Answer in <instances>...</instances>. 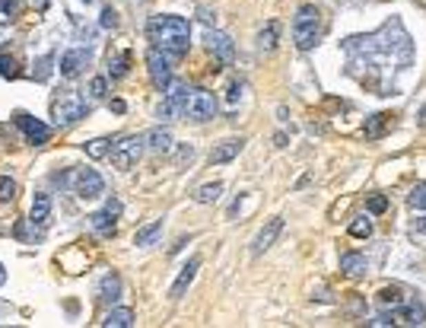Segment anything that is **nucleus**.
Listing matches in <instances>:
<instances>
[{
    "label": "nucleus",
    "instance_id": "1a4fd4ad",
    "mask_svg": "<svg viewBox=\"0 0 426 328\" xmlns=\"http://www.w3.org/2000/svg\"><path fill=\"white\" fill-rule=\"evenodd\" d=\"M280 230H283V217H271V220L264 223L261 230H258V236H254V242H252V255H264L267 249L277 242V236H280Z\"/></svg>",
    "mask_w": 426,
    "mask_h": 328
},
{
    "label": "nucleus",
    "instance_id": "2eb2a0df",
    "mask_svg": "<svg viewBox=\"0 0 426 328\" xmlns=\"http://www.w3.org/2000/svg\"><path fill=\"white\" fill-rule=\"evenodd\" d=\"M197 268H201V258H188V264L179 271V278H175L172 284V300H179V296H185V290L191 287V280H194Z\"/></svg>",
    "mask_w": 426,
    "mask_h": 328
},
{
    "label": "nucleus",
    "instance_id": "f3484780",
    "mask_svg": "<svg viewBox=\"0 0 426 328\" xmlns=\"http://www.w3.org/2000/svg\"><path fill=\"white\" fill-rule=\"evenodd\" d=\"M341 271H344L347 278H363V274L369 271L366 255H360V252H344V255H341Z\"/></svg>",
    "mask_w": 426,
    "mask_h": 328
},
{
    "label": "nucleus",
    "instance_id": "7ed1b4c3",
    "mask_svg": "<svg viewBox=\"0 0 426 328\" xmlns=\"http://www.w3.org/2000/svg\"><path fill=\"white\" fill-rule=\"evenodd\" d=\"M51 115L58 122V128H67V124H77L80 118L90 115V102L80 93H61L54 102H51Z\"/></svg>",
    "mask_w": 426,
    "mask_h": 328
},
{
    "label": "nucleus",
    "instance_id": "4468645a",
    "mask_svg": "<svg viewBox=\"0 0 426 328\" xmlns=\"http://www.w3.org/2000/svg\"><path fill=\"white\" fill-rule=\"evenodd\" d=\"M392 319L404 322V325H423V322H426V306H423V303L398 306V309L392 312Z\"/></svg>",
    "mask_w": 426,
    "mask_h": 328
},
{
    "label": "nucleus",
    "instance_id": "c756f323",
    "mask_svg": "<svg viewBox=\"0 0 426 328\" xmlns=\"http://www.w3.org/2000/svg\"><path fill=\"white\" fill-rule=\"evenodd\" d=\"M385 124H388V115H372L369 118V124H366V137H378Z\"/></svg>",
    "mask_w": 426,
    "mask_h": 328
},
{
    "label": "nucleus",
    "instance_id": "dca6fc26",
    "mask_svg": "<svg viewBox=\"0 0 426 328\" xmlns=\"http://www.w3.org/2000/svg\"><path fill=\"white\" fill-rule=\"evenodd\" d=\"M143 144H147L150 153H169L172 150V134L165 128H153V131L143 134Z\"/></svg>",
    "mask_w": 426,
    "mask_h": 328
},
{
    "label": "nucleus",
    "instance_id": "ea45409f",
    "mask_svg": "<svg viewBox=\"0 0 426 328\" xmlns=\"http://www.w3.org/2000/svg\"><path fill=\"white\" fill-rule=\"evenodd\" d=\"M201 19H204V23H213V19H216V13H210V10H201Z\"/></svg>",
    "mask_w": 426,
    "mask_h": 328
},
{
    "label": "nucleus",
    "instance_id": "39448f33",
    "mask_svg": "<svg viewBox=\"0 0 426 328\" xmlns=\"http://www.w3.org/2000/svg\"><path fill=\"white\" fill-rule=\"evenodd\" d=\"M143 150H147L143 137L128 134V137H121L115 147H112V153H108V156H112V166H115V169H124V173H128V169H134V166H137V160L143 156Z\"/></svg>",
    "mask_w": 426,
    "mask_h": 328
},
{
    "label": "nucleus",
    "instance_id": "a211bd4d",
    "mask_svg": "<svg viewBox=\"0 0 426 328\" xmlns=\"http://www.w3.org/2000/svg\"><path fill=\"white\" fill-rule=\"evenodd\" d=\"M118 296H121V278H118L115 271H108L105 278L99 280V300L102 303H115Z\"/></svg>",
    "mask_w": 426,
    "mask_h": 328
},
{
    "label": "nucleus",
    "instance_id": "b1692460",
    "mask_svg": "<svg viewBox=\"0 0 426 328\" xmlns=\"http://www.w3.org/2000/svg\"><path fill=\"white\" fill-rule=\"evenodd\" d=\"M350 236H356V239H369V236H372V220H369V213H360V217H353Z\"/></svg>",
    "mask_w": 426,
    "mask_h": 328
},
{
    "label": "nucleus",
    "instance_id": "37998d69",
    "mask_svg": "<svg viewBox=\"0 0 426 328\" xmlns=\"http://www.w3.org/2000/svg\"><path fill=\"white\" fill-rule=\"evenodd\" d=\"M417 230H420V233H426V220H420V223H417Z\"/></svg>",
    "mask_w": 426,
    "mask_h": 328
},
{
    "label": "nucleus",
    "instance_id": "0eeeda50",
    "mask_svg": "<svg viewBox=\"0 0 426 328\" xmlns=\"http://www.w3.org/2000/svg\"><path fill=\"white\" fill-rule=\"evenodd\" d=\"M17 122H19V128H23V134H26V140H29V144H35V147L48 144L51 128L41 122V118H32V115H26V112H19Z\"/></svg>",
    "mask_w": 426,
    "mask_h": 328
},
{
    "label": "nucleus",
    "instance_id": "c85d7f7f",
    "mask_svg": "<svg viewBox=\"0 0 426 328\" xmlns=\"http://www.w3.org/2000/svg\"><path fill=\"white\" fill-rule=\"evenodd\" d=\"M378 303L382 306H401V290L398 287H385V290H378Z\"/></svg>",
    "mask_w": 426,
    "mask_h": 328
},
{
    "label": "nucleus",
    "instance_id": "6ab92c4d",
    "mask_svg": "<svg viewBox=\"0 0 426 328\" xmlns=\"http://www.w3.org/2000/svg\"><path fill=\"white\" fill-rule=\"evenodd\" d=\"M102 325H105V328H131L134 325V309L118 306V309H112L105 319H102Z\"/></svg>",
    "mask_w": 426,
    "mask_h": 328
},
{
    "label": "nucleus",
    "instance_id": "412c9836",
    "mask_svg": "<svg viewBox=\"0 0 426 328\" xmlns=\"http://www.w3.org/2000/svg\"><path fill=\"white\" fill-rule=\"evenodd\" d=\"M159 233H163V220H150L143 230H137V236H134V246H140V249H143V246H153Z\"/></svg>",
    "mask_w": 426,
    "mask_h": 328
},
{
    "label": "nucleus",
    "instance_id": "bb28decb",
    "mask_svg": "<svg viewBox=\"0 0 426 328\" xmlns=\"http://www.w3.org/2000/svg\"><path fill=\"white\" fill-rule=\"evenodd\" d=\"M407 204L414 207V211H426V182H417V185L410 189Z\"/></svg>",
    "mask_w": 426,
    "mask_h": 328
},
{
    "label": "nucleus",
    "instance_id": "7c9ffc66",
    "mask_svg": "<svg viewBox=\"0 0 426 328\" xmlns=\"http://www.w3.org/2000/svg\"><path fill=\"white\" fill-rule=\"evenodd\" d=\"M13 195H17V182L10 179V175H3L0 179V201H13Z\"/></svg>",
    "mask_w": 426,
    "mask_h": 328
},
{
    "label": "nucleus",
    "instance_id": "f8f14e48",
    "mask_svg": "<svg viewBox=\"0 0 426 328\" xmlns=\"http://www.w3.org/2000/svg\"><path fill=\"white\" fill-rule=\"evenodd\" d=\"M242 147H245V137H230V140H223V144H216V147L210 150V163H213V166L230 163V160H236V156L242 153Z\"/></svg>",
    "mask_w": 426,
    "mask_h": 328
},
{
    "label": "nucleus",
    "instance_id": "9b49d317",
    "mask_svg": "<svg viewBox=\"0 0 426 328\" xmlns=\"http://www.w3.org/2000/svg\"><path fill=\"white\" fill-rule=\"evenodd\" d=\"M207 48H210V55H216L223 64H230L232 55H236V45H232V39L226 32H216V29H210V32H207Z\"/></svg>",
    "mask_w": 426,
    "mask_h": 328
},
{
    "label": "nucleus",
    "instance_id": "72a5a7b5",
    "mask_svg": "<svg viewBox=\"0 0 426 328\" xmlns=\"http://www.w3.org/2000/svg\"><path fill=\"white\" fill-rule=\"evenodd\" d=\"M99 23H102V29H115V26H118V13L112 7H105V10H102V19H99Z\"/></svg>",
    "mask_w": 426,
    "mask_h": 328
},
{
    "label": "nucleus",
    "instance_id": "a19ab883",
    "mask_svg": "<svg viewBox=\"0 0 426 328\" xmlns=\"http://www.w3.org/2000/svg\"><path fill=\"white\" fill-rule=\"evenodd\" d=\"M417 122H420V124H423V128H426V106H423V108H420V115H417Z\"/></svg>",
    "mask_w": 426,
    "mask_h": 328
},
{
    "label": "nucleus",
    "instance_id": "423d86ee",
    "mask_svg": "<svg viewBox=\"0 0 426 328\" xmlns=\"http://www.w3.org/2000/svg\"><path fill=\"white\" fill-rule=\"evenodd\" d=\"M147 70H150V80L159 93L169 90V83H172V67H169V58H165L159 48H150L147 51Z\"/></svg>",
    "mask_w": 426,
    "mask_h": 328
},
{
    "label": "nucleus",
    "instance_id": "e433bc0d",
    "mask_svg": "<svg viewBox=\"0 0 426 328\" xmlns=\"http://www.w3.org/2000/svg\"><path fill=\"white\" fill-rule=\"evenodd\" d=\"M179 160H181V163H191V160H194V147H181L179 150Z\"/></svg>",
    "mask_w": 426,
    "mask_h": 328
},
{
    "label": "nucleus",
    "instance_id": "4c0bfd02",
    "mask_svg": "<svg viewBox=\"0 0 426 328\" xmlns=\"http://www.w3.org/2000/svg\"><path fill=\"white\" fill-rule=\"evenodd\" d=\"M239 96H242V83H232L230 86V102H236Z\"/></svg>",
    "mask_w": 426,
    "mask_h": 328
},
{
    "label": "nucleus",
    "instance_id": "5701e85b",
    "mask_svg": "<svg viewBox=\"0 0 426 328\" xmlns=\"http://www.w3.org/2000/svg\"><path fill=\"white\" fill-rule=\"evenodd\" d=\"M90 226L96 233H102V236H108V233H115V217H112V213L102 207L99 213H92V217H90Z\"/></svg>",
    "mask_w": 426,
    "mask_h": 328
},
{
    "label": "nucleus",
    "instance_id": "58836bf2",
    "mask_svg": "<svg viewBox=\"0 0 426 328\" xmlns=\"http://www.w3.org/2000/svg\"><path fill=\"white\" fill-rule=\"evenodd\" d=\"M124 108H128V106H124V102H121V99H112V112H118V115H121V112H124Z\"/></svg>",
    "mask_w": 426,
    "mask_h": 328
},
{
    "label": "nucleus",
    "instance_id": "cd10ccee",
    "mask_svg": "<svg viewBox=\"0 0 426 328\" xmlns=\"http://www.w3.org/2000/svg\"><path fill=\"white\" fill-rule=\"evenodd\" d=\"M108 96V80L105 77H92L90 80V99L96 102V99H105Z\"/></svg>",
    "mask_w": 426,
    "mask_h": 328
},
{
    "label": "nucleus",
    "instance_id": "79ce46f5",
    "mask_svg": "<svg viewBox=\"0 0 426 328\" xmlns=\"http://www.w3.org/2000/svg\"><path fill=\"white\" fill-rule=\"evenodd\" d=\"M3 280H7V268H3V262H0V287H3Z\"/></svg>",
    "mask_w": 426,
    "mask_h": 328
},
{
    "label": "nucleus",
    "instance_id": "f257e3e1",
    "mask_svg": "<svg viewBox=\"0 0 426 328\" xmlns=\"http://www.w3.org/2000/svg\"><path fill=\"white\" fill-rule=\"evenodd\" d=\"M147 35H150V41H153V48H159L169 61H179L188 55L191 26L185 17H172V13L153 17L147 23Z\"/></svg>",
    "mask_w": 426,
    "mask_h": 328
},
{
    "label": "nucleus",
    "instance_id": "a878e982",
    "mask_svg": "<svg viewBox=\"0 0 426 328\" xmlns=\"http://www.w3.org/2000/svg\"><path fill=\"white\" fill-rule=\"evenodd\" d=\"M128 61H131V55H128V51L115 55V58H108V74H112V80H121V77L128 74Z\"/></svg>",
    "mask_w": 426,
    "mask_h": 328
},
{
    "label": "nucleus",
    "instance_id": "20e7f679",
    "mask_svg": "<svg viewBox=\"0 0 426 328\" xmlns=\"http://www.w3.org/2000/svg\"><path fill=\"white\" fill-rule=\"evenodd\" d=\"M216 115V96L204 86H191L188 93V102L181 108V118H188V122H210Z\"/></svg>",
    "mask_w": 426,
    "mask_h": 328
},
{
    "label": "nucleus",
    "instance_id": "9d476101",
    "mask_svg": "<svg viewBox=\"0 0 426 328\" xmlns=\"http://www.w3.org/2000/svg\"><path fill=\"white\" fill-rule=\"evenodd\" d=\"M90 64V51L86 48H74V51H64L61 55V77H67V80H74V77L83 74V67Z\"/></svg>",
    "mask_w": 426,
    "mask_h": 328
},
{
    "label": "nucleus",
    "instance_id": "c9c22d12",
    "mask_svg": "<svg viewBox=\"0 0 426 328\" xmlns=\"http://www.w3.org/2000/svg\"><path fill=\"white\" fill-rule=\"evenodd\" d=\"M105 211L118 220V217H121V201H118V197H108V201H105Z\"/></svg>",
    "mask_w": 426,
    "mask_h": 328
},
{
    "label": "nucleus",
    "instance_id": "473e14b6",
    "mask_svg": "<svg viewBox=\"0 0 426 328\" xmlns=\"http://www.w3.org/2000/svg\"><path fill=\"white\" fill-rule=\"evenodd\" d=\"M366 207H369V213H385L388 211V197L385 195H372Z\"/></svg>",
    "mask_w": 426,
    "mask_h": 328
},
{
    "label": "nucleus",
    "instance_id": "aec40b11",
    "mask_svg": "<svg viewBox=\"0 0 426 328\" xmlns=\"http://www.w3.org/2000/svg\"><path fill=\"white\" fill-rule=\"evenodd\" d=\"M277 39H280V26L277 23H267L261 32H258V48H261L264 55H271V51L277 48Z\"/></svg>",
    "mask_w": 426,
    "mask_h": 328
},
{
    "label": "nucleus",
    "instance_id": "f704fd0d",
    "mask_svg": "<svg viewBox=\"0 0 426 328\" xmlns=\"http://www.w3.org/2000/svg\"><path fill=\"white\" fill-rule=\"evenodd\" d=\"M0 77H17V64H13V58H0Z\"/></svg>",
    "mask_w": 426,
    "mask_h": 328
},
{
    "label": "nucleus",
    "instance_id": "4be33fe9",
    "mask_svg": "<svg viewBox=\"0 0 426 328\" xmlns=\"http://www.w3.org/2000/svg\"><path fill=\"white\" fill-rule=\"evenodd\" d=\"M220 195H223V182H207V185H201L194 191V201L197 204H213V201H220Z\"/></svg>",
    "mask_w": 426,
    "mask_h": 328
},
{
    "label": "nucleus",
    "instance_id": "ddd939ff",
    "mask_svg": "<svg viewBox=\"0 0 426 328\" xmlns=\"http://www.w3.org/2000/svg\"><path fill=\"white\" fill-rule=\"evenodd\" d=\"M29 220H32V226H48V220H51V195L48 191H39V195L32 197Z\"/></svg>",
    "mask_w": 426,
    "mask_h": 328
},
{
    "label": "nucleus",
    "instance_id": "393cba45",
    "mask_svg": "<svg viewBox=\"0 0 426 328\" xmlns=\"http://www.w3.org/2000/svg\"><path fill=\"white\" fill-rule=\"evenodd\" d=\"M108 153H112V140L108 137H96L86 144V156H90V160H102V156H108Z\"/></svg>",
    "mask_w": 426,
    "mask_h": 328
},
{
    "label": "nucleus",
    "instance_id": "f03ea898",
    "mask_svg": "<svg viewBox=\"0 0 426 328\" xmlns=\"http://www.w3.org/2000/svg\"><path fill=\"white\" fill-rule=\"evenodd\" d=\"M293 39L299 51H309L321 39V10L315 3H303L293 17Z\"/></svg>",
    "mask_w": 426,
    "mask_h": 328
},
{
    "label": "nucleus",
    "instance_id": "c03bdc74",
    "mask_svg": "<svg viewBox=\"0 0 426 328\" xmlns=\"http://www.w3.org/2000/svg\"><path fill=\"white\" fill-rule=\"evenodd\" d=\"M86 3H90V0H86Z\"/></svg>",
    "mask_w": 426,
    "mask_h": 328
},
{
    "label": "nucleus",
    "instance_id": "6e6552de",
    "mask_svg": "<svg viewBox=\"0 0 426 328\" xmlns=\"http://www.w3.org/2000/svg\"><path fill=\"white\" fill-rule=\"evenodd\" d=\"M74 189H77V195L80 197H99L102 191H105V182H102V175L96 173V169H80L77 173V179H74Z\"/></svg>",
    "mask_w": 426,
    "mask_h": 328
},
{
    "label": "nucleus",
    "instance_id": "2f4dec72",
    "mask_svg": "<svg viewBox=\"0 0 426 328\" xmlns=\"http://www.w3.org/2000/svg\"><path fill=\"white\" fill-rule=\"evenodd\" d=\"M51 64H54V58H51V55H45V58L39 61V70H32L35 80H48V77H51Z\"/></svg>",
    "mask_w": 426,
    "mask_h": 328
}]
</instances>
